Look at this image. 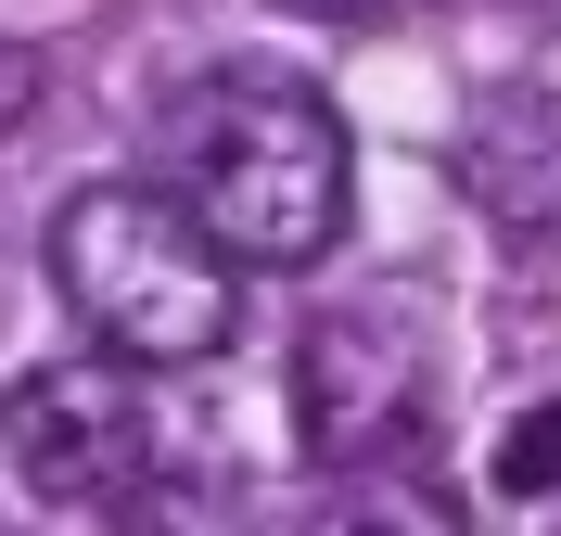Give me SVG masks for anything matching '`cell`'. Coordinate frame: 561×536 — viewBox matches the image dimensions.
Wrapping results in <instances>:
<instances>
[{
	"instance_id": "obj_1",
	"label": "cell",
	"mask_w": 561,
	"mask_h": 536,
	"mask_svg": "<svg viewBox=\"0 0 561 536\" xmlns=\"http://www.w3.org/2000/svg\"><path fill=\"white\" fill-rule=\"evenodd\" d=\"M179 205L230 269H319L357 205V141L307 77L230 65L179 103Z\"/></svg>"
},
{
	"instance_id": "obj_2",
	"label": "cell",
	"mask_w": 561,
	"mask_h": 536,
	"mask_svg": "<svg viewBox=\"0 0 561 536\" xmlns=\"http://www.w3.org/2000/svg\"><path fill=\"white\" fill-rule=\"evenodd\" d=\"M51 282H65L90 357H115V370H192L243 332V269L153 179H103L51 217Z\"/></svg>"
},
{
	"instance_id": "obj_3",
	"label": "cell",
	"mask_w": 561,
	"mask_h": 536,
	"mask_svg": "<svg viewBox=\"0 0 561 536\" xmlns=\"http://www.w3.org/2000/svg\"><path fill=\"white\" fill-rule=\"evenodd\" d=\"M0 447H13V472L38 499L90 511V499H128L153 472V409H140V384L115 357H51V370H26L0 396Z\"/></svg>"
},
{
	"instance_id": "obj_4",
	"label": "cell",
	"mask_w": 561,
	"mask_h": 536,
	"mask_svg": "<svg viewBox=\"0 0 561 536\" xmlns=\"http://www.w3.org/2000/svg\"><path fill=\"white\" fill-rule=\"evenodd\" d=\"M294 434H307L319 472H370L396 447H421V357H409V332L370 320V307L307 320V345H294Z\"/></svg>"
},
{
	"instance_id": "obj_5",
	"label": "cell",
	"mask_w": 561,
	"mask_h": 536,
	"mask_svg": "<svg viewBox=\"0 0 561 536\" xmlns=\"http://www.w3.org/2000/svg\"><path fill=\"white\" fill-rule=\"evenodd\" d=\"M459 192L511 230V243H561V90H485L459 128Z\"/></svg>"
},
{
	"instance_id": "obj_6",
	"label": "cell",
	"mask_w": 561,
	"mask_h": 536,
	"mask_svg": "<svg viewBox=\"0 0 561 536\" xmlns=\"http://www.w3.org/2000/svg\"><path fill=\"white\" fill-rule=\"evenodd\" d=\"M307 536H459V499H447V486H421V472H357Z\"/></svg>"
},
{
	"instance_id": "obj_7",
	"label": "cell",
	"mask_w": 561,
	"mask_h": 536,
	"mask_svg": "<svg viewBox=\"0 0 561 536\" xmlns=\"http://www.w3.org/2000/svg\"><path fill=\"white\" fill-rule=\"evenodd\" d=\"M115 536H243V499H230V486H205V472H140Z\"/></svg>"
},
{
	"instance_id": "obj_8",
	"label": "cell",
	"mask_w": 561,
	"mask_h": 536,
	"mask_svg": "<svg viewBox=\"0 0 561 536\" xmlns=\"http://www.w3.org/2000/svg\"><path fill=\"white\" fill-rule=\"evenodd\" d=\"M497 486H511V499H561V396L497 434Z\"/></svg>"
},
{
	"instance_id": "obj_9",
	"label": "cell",
	"mask_w": 561,
	"mask_h": 536,
	"mask_svg": "<svg viewBox=\"0 0 561 536\" xmlns=\"http://www.w3.org/2000/svg\"><path fill=\"white\" fill-rule=\"evenodd\" d=\"M26 103H38V52H0V128H13Z\"/></svg>"
},
{
	"instance_id": "obj_10",
	"label": "cell",
	"mask_w": 561,
	"mask_h": 536,
	"mask_svg": "<svg viewBox=\"0 0 561 536\" xmlns=\"http://www.w3.org/2000/svg\"><path fill=\"white\" fill-rule=\"evenodd\" d=\"M280 13H307V26H345V13H370V0H280Z\"/></svg>"
},
{
	"instance_id": "obj_11",
	"label": "cell",
	"mask_w": 561,
	"mask_h": 536,
	"mask_svg": "<svg viewBox=\"0 0 561 536\" xmlns=\"http://www.w3.org/2000/svg\"><path fill=\"white\" fill-rule=\"evenodd\" d=\"M549 13H561V0H549Z\"/></svg>"
}]
</instances>
